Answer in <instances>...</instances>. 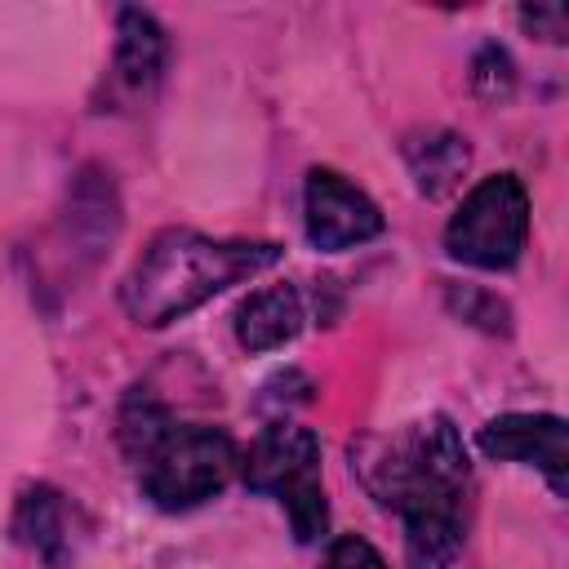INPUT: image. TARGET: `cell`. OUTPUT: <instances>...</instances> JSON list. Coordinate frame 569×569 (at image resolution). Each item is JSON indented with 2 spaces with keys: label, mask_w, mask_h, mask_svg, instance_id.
I'll use <instances>...</instances> for the list:
<instances>
[{
  "label": "cell",
  "mask_w": 569,
  "mask_h": 569,
  "mask_svg": "<svg viewBox=\"0 0 569 569\" xmlns=\"http://www.w3.org/2000/svg\"><path fill=\"white\" fill-rule=\"evenodd\" d=\"M351 458L365 489L382 507L400 511L409 569H449L467 538L462 498L471 476L458 427L445 413H431L396 436L365 440Z\"/></svg>",
  "instance_id": "6da1fadb"
},
{
  "label": "cell",
  "mask_w": 569,
  "mask_h": 569,
  "mask_svg": "<svg viewBox=\"0 0 569 569\" xmlns=\"http://www.w3.org/2000/svg\"><path fill=\"white\" fill-rule=\"evenodd\" d=\"M271 262H280V244L271 240H213L187 227H169L124 276L120 302L138 325L160 329L231 289L236 280L267 271Z\"/></svg>",
  "instance_id": "7a4b0ae2"
},
{
  "label": "cell",
  "mask_w": 569,
  "mask_h": 569,
  "mask_svg": "<svg viewBox=\"0 0 569 569\" xmlns=\"http://www.w3.org/2000/svg\"><path fill=\"white\" fill-rule=\"evenodd\" d=\"M240 476L253 493L284 502L293 538L316 542L329 529V498L320 485V440L302 422H271L253 436L240 458Z\"/></svg>",
  "instance_id": "3957f363"
},
{
  "label": "cell",
  "mask_w": 569,
  "mask_h": 569,
  "mask_svg": "<svg viewBox=\"0 0 569 569\" xmlns=\"http://www.w3.org/2000/svg\"><path fill=\"white\" fill-rule=\"evenodd\" d=\"M138 462H142V493L160 511H187L227 489L240 453L222 427H204V422L173 427L169 422Z\"/></svg>",
  "instance_id": "277c9868"
},
{
  "label": "cell",
  "mask_w": 569,
  "mask_h": 569,
  "mask_svg": "<svg viewBox=\"0 0 569 569\" xmlns=\"http://www.w3.org/2000/svg\"><path fill=\"white\" fill-rule=\"evenodd\" d=\"M529 236V191L516 173L480 178L445 227V249L485 271H502L520 258Z\"/></svg>",
  "instance_id": "5b68a950"
},
{
  "label": "cell",
  "mask_w": 569,
  "mask_h": 569,
  "mask_svg": "<svg viewBox=\"0 0 569 569\" xmlns=\"http://www.w3.org/2000/svg\"><path fill=\"white\" fill-rule=\"evenodd\" d=\"M382 231L378 204L333 169L307 173V240L325 253L365 244Z\"/></svg>",
  "instance_id": "8992f818"
},
{
  "label": "cell",
  "mask_w": 569,
  "mask_h": 569,
  "mask_svg": "<svg viewBox=\"0 0 569 569\" xmlns=\"http://www.w3.org/2000/svg\"><path fill=\"white\" fill-rule=\"evenodd\" d=\"M476 445L489 453V458H507V462H529L538 467L556 493H565V467H569V453H565V422L556 413H502V418H489L476 436Z\"/></svg>",
  "instance_id": "52a82bcc"
},
{
  "label": "cell",
  "mask_w": 569,
  "mask_h": 569,
  "mask_svg": "<svg viewBox=\"0 0 569 569\" xmlns=\"http://www.w3.org/2000/svg\"><path fill=\"white\" fill-rule=\"evenodd\" d=\"M302 329V298L289 284L258 289L236 311V338L249 351H276Z\"/></svg>",
  "instance_id": "ba28073f"
},
{
  "label": "cell",
  "mask_w": 569,
  "mask_h": 569,
  "mask_svg": "<svg viewBox=\"0 0 569 569\" xmlns=\"http://www.w3.org/2000/svg\"><path fill=\"white\" fill-rule=\"evenodd\" d=\"M116 80L124 89H147L156 84L164 67V31L151 13L142 9H120V31H116Z\"/></svg>",
  "instance_id": "9c48e42d"
},
{
  "label": "cell",
  "mask_w": 569,
  "mask_h": 569,
  "mask_svg": "<svg viewBox=\"0 0 569 569\" xmlns=\"http://www.w3.org/2000/svg\"><path fill=\"white\" fill-rule=\"evenodd\" d=\"M405 156H409V169H413L422 196H445V191L467 173V160H471L467 142H462L458 133H445V129H436V133L409 142Z\"/></svg>",
  "instance_id": "30bf717a"
},
{
  "label": "cell",
  "mask_w": 569,
  "mask_h": 569,
  "mask_svg": "<svg viewBox=\"0 0 569 569\" xmlns=\"http://www.w3.org/2000/svg\"><path fill=\"white\" fill-rule=\"evenodd\" d=\"M18 533L31 538L36 547L53 551V538H62V507H58V493L49 489H36L22 498V516H18Z\"/></svg>",
  "instance_id": "8fae6325"
},
{
  "label": "cell",
  "mask_w": 569,
  "mask_h": 569,
  "mask_svg": "<svg viewBox=\"0 0 569 569\" xmlns=\"http://www.w3.org/2000/svg\"><path fill=\"white\" fill-rule=\"evenodd\" d=\"M320 569H387V560L378 556L373 542H365L360 533H342L329 542L325 551V565Z\"/></svg>",
  "instance_id": "7c38bea8"
},
{
  "label": "cell",
  "mask_w": 569,
  "mask_h": 569,
  "mask_svg": "<svg viewBox=\"0 0 569 569\" xmlns=\"http://www.w3.org/2000/svg\"><path fill=\"white\" fill-rule=\"evenodd\" d=\"M525 27H547V40H565V9L560 4H538V9H520Z\"/></svg>",
  "instance_id": "4fadbf2b"
}]
</instances>
